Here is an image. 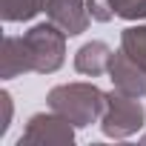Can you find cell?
I'll list each match as a JSON object with an SVG mask.
<instances>
[{"mask_svg": "<svg viewBox=\"0 0 146 146\" xmlns=\"http://www.w3.org/2000/svg\"><path fill=\"white\" fill-rule=\"evenodd\" d=\"M46 106L72 120L78 129H86L92 123H100V115L106 109V92L95 83H60L49 89Z\"/></svg>", "mask_w": 146, "mask_h": 146, "instance_id": "obj_1", "label": "cell"}, {"mask_svg": "<svg viewBox=\"0 0 146 146\" xmlns=\"http://www.w3.org/2000/svg\"><path fill=\"white\" fill-rule=\"evenodd\" d=\"M143 123H146V109L140 98H129L117 89L106 92V109L100 115V132L106 137H115V140L132 137L143 129Z\"/></svg>", "mask_w": 146, "mask_h": 146, "instance_id": "obj_2", "label": "cell"}, {"mask_svg": "<svg viewBox=\"0 0 146 146\" xmlns=\"http://www.w3.org/2000/svg\"><path fill=\"white\" fill-rule=\"evenodd\" d=\"M66 32L57 26V23H37L32 26L23 40L29 46V54H32V66L37 75H52L57 72L66 60Z\"/></svg>", "mask_w": 146, "mask_h": 146, "instance_id": "obj_3", "label": "cell"}, {"mask_svg": "<svg viewBox=\"0 0 146 146\" xmlns=\"http://www.w3.org/2000/svg\"><path fill=\"white\" fill-rule=\"evenodd\" d=\"M75 123L57 112H37L29 117L17 146H72L75 143Z\"/></svg>", "mask_w": 146, "mask_h": 146, "instance_id": "obj_4", "label": "cell"}, {"mask_svg": "<svg viewBox=\"0 0 146 146\" xmlns=\"http://www.w3.org/2000/svg\"><path fill=\"white\" fill-rule=\"evenodd\" d=\"M106 75L112 80V89H117V92H123L129 98H146V69L140 63H135L123 49L112 52Z\"/></svg>", "mask_w": 146, "mask_h": 146, "instance_id": "obj_5", "label": "cell"}, {"mask_svg": "<svg viewBox=\"0 0 146 146\" xmlns=\"http://www.w3.org/2000/svg\"><path fill=\"white\" fill-rule=\"evenodd\" d=\"M46 17L52 23H57L69 37L83 35L92 23L86 0H46Z\"/></svg>", "mask_w": 146, "mask_h": 146, "instance_id": "obj_6", "label": "cell"}, {"mask_svg": "<svg viewBox=\"0 0 146 146\" xmlns=\"http://www.w3.org/2000/svg\"><path fill=\"white\" fill-rule=\"evenodd\" d=\"M26 72H35L26 40L15 37V35H6L3 37V52H0V78L12 80V78L26 75Z\"/></svg>", "mask_w": 146, "mask_h": 146, "instance_id": "obj_7", "label": "cell"}, {"mask_svg": "<svg viewBox=\"0 0 146 146\" xmlns=\"http://www.w3.org/2000/svg\"><path fill=\"white\" fill-rule=\"evenodd\" d=\"M86 9H89L92 20H98V23H109L112 17L143 20L146 0H86Z\"/></svg>", "mask_w": 146, "mask_h": 146, "instance_id": "obj_8", "label": "cell"}, {"mask_svg": "<svg viewBox=\"0 0 146 146\" xmlns=\"http://www.w3.org/2000/svg\"><path fill=\"white\" fill-rule=\"evenodd\" d=\"M109 60H112V49L103 40H89L75 52V69L86 78H100L103 72H109Z\"/></svg>", "mask_w": 146, "mask_h": 146, "instance_id": "obj_9", "label": "cell"}, {"mask_svg": "<svg viewBox=\"0 0 146 146\" xmlns=\"http://www.w3.org/2000/svg\"><path fill=\"white\" fill-rule=\"evenodd\" d=\"M46 12V0H0V17L6 23H23Z\"/></svg>", "mask_w": 146, "mask_h": 146, "instance_id": "obj_10", "label": "cell"}, {"mask_svg": "<svg viewBox=\"0 0 146 146\" xmlns=\"http://www.w3.org/2000/svg\"><path fill=\"white\" fill-rule=\"evenodd\" d=\"M120 49L146 69V26H126L120 32Z\"/></svg>", "mask_w": 146, "mask_h": 146, "instance_id": "obj_11", "label": "cell"}, {"mask_svg": "<svg viewBox=\"0 0 146 146\" xmlns=\"http://www.w3.org/2000/svg\"><path fill=\"white\" fill-rule=\"evenodd\" d=\"M0 103H3V117H0V135H6L12 126V95L3 89L0 92Z\"/></svg>", "mask_w": 146, "mask_h": 146, "instance_id": "obj_12", "label": "cell"}, {"mask_svg": "<svg viewBox=\"0 0 146 146\" xmlns=\"http://www.w3.org/2000/svg\"><path fill=\"white\" fill-rule=\"evenodd\" d=\"M143 140H146V137H143Z\"/></svg>", "mask_w": 146, "mask_h": 146, "instance_id": "obj_13", "label": "cell"}]
</instances>
